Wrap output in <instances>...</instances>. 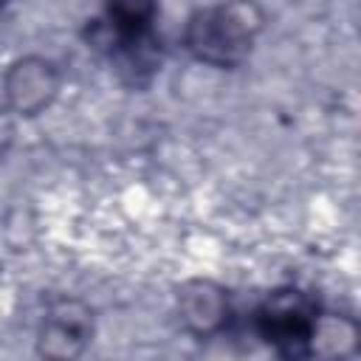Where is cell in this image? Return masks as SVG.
<instances>
[{"instance_id":"obj_1","label":"cell","mask_w":361,"mask_h":361,"mask_svg":"<svg viewBox=\"0 0 361 361\" xmlns=\"http://www.w3.org/2000/svg\"><path fill=\"white\" fill-rule=\"evenodd\" d=\"M265 28V11L257 0H220L195 8L180 31L183 51L214 71H237Z\"/></svg>"},{"instance_id":"obj_2","label":"cell","mask_w":361,"mask_h":361,"mask_svg":"<svg viewBox=\"0 0 361 361\" xmlns=\"http://www.w3.org/2000/svg\"><path fill=\"white\" fill-rule=\"evenodd\" d=\"M82 39L130 90H147L161 73L164 39L158 23L127 20L102 8L85 23Z\"/></svg>"},{"instance_id":"obj_3","label":"cell","mask_w":361,"mask_h":361,"mask_svg":"<svg viewBox=\"0 0 361 361\" xmlns=\"http://www.w3.org/2000/svg\"><path fill=\"white\" fill-rule=\"evenodd\" d=\"M251 333L279 358L305 361L319 355L324 307L319 296L299 285L271 288L248 316Z\"/></svg>"},{"instance_id":"obj_4","label":"cell","mask_w":361,"mask_h":361,"mask_svg":"<svg viewBox=\"0 0 361 361\" xmlns=\"http://www.w3.org/2000/svg\"><path fill=\"white\" fill-rule=\"evenodd\" d=\"M96 336V319L87 302L62 296L54 299L37 324V353L45 358H79Z\"/></svg>"},{"instance_id":"obj_5","label":"cell","mask_w":361,"mask_h":361,"mask_svg":"<svg viewBox=\"0 0 361 361\" xmlns=\"http://www.w3.org/2000/svg\"><path fill=\"white\" fill-rule=\"evenodd\" d=\"M59 87H62L59 65L39 54L17 56L3 73L6 104L11 113H17L23 118H34V116L45 113L54 104V99L59 96Z\"/></svg>"},{"instance_id":"obj_6","label":"cell","mask_w":361,"mask_h":361,"mask_svg":"<svg viewBox=\"0 0 361 361\" xmlns=\"http://www.w3.org/2000/svg\"><path fill=\"white\" fill-rule=\"evenodd\" d=\"M175 313L189 336L197 341L220 338L234 322L231 293L214 279H186L175 293Z\"/></svg>"},{"instance_id":"obj_7","label":"cell","mask_w":361,"mask_h":361,"mask_svg":"<svg viewBox=\"0 0 361 361\" xmlns=\"http://www.w3.org/2000/svg\"><path fill=\"white\" fill-rule=\"evenodd\" d=\"M104 11L127 20L158 23V0H104Z\"/></svg>"},{"instance_id":"obj_8","label":"cell","mask_w":361,"mask_h":361,"mask_svg":"<svg viewBox=\"0 0 361 361\" xmlns=\"http://www.w3.org/2000/svg\"><path fill=\"white\" fill-rule=\"evenodd\" d=\"M6 6H8V0H0V11H3V8H6Z\"/></svg>"}]
</instances>
